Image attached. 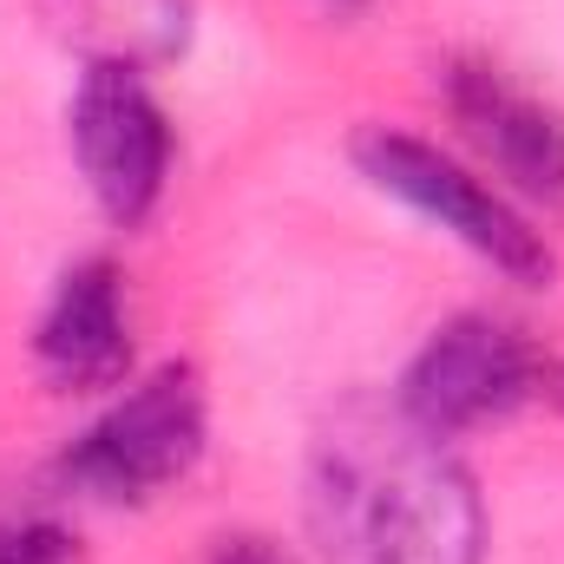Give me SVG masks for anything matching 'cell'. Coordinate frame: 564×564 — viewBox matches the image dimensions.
<instances>
[{
    "label": "cell",
    "instance_id": "obj_8",
    "mask_svg": "<svg viewBox=\"0 0 564 564\" xmlns=\"http://www.w3.org/2000/svg\"><path fill=\"white\" fill-rule=\"evenodd\" d=\"M86 66H171L191 46V0H40Z\"/></svg>",
    "mask_w": 564,
    "mask_h": 564
},
{
    "label": "cell",
    "instance_id": "obj_2",
    "mask_svg": "<svg viewBox=\"0 0 564 564\" xmlns=\"http://www.w3.org/2000/svg\"><path fill=\"white\" fill-rule=\"evenodd\" d=\"M348 151H355V171L381 197L408 204L414 217H426L433 230H446L453 243H466L499 276L525 282V289L552 282L558 257H552L545 230L512 204L506 184H486V171H473L466 158L440 151L421 132H401V126H361Z\"/></svg>",
    "mask_w": 564,
    "mask_h": 564
},
{
    "label": "cell",
    "instance_id": "obj_12",
    "mask_svg": "<svg viewBox=\"0 0 564 564\" xmlns=\"http://www.w3.org/2000/svg\"><path fill=\"white\" fill-rule=\"evenodd\" d=\"M322 7H328V13H368L375 0H322Z\"/></svg>",
    "mask_w": 564,
    "mask_h": 564
},
{
    "label": "cell",
    "instance_id": "obj_1",
    "mask_svg": "<svg viewBox=\"0 0 564 564\" xmlns=\"http://www.w3.org/2000/svg\"><path fill=\"white\" fill-rule=\"evenodd\" d=\"M302 525L322 564H486L479 479L394 401H355L315 433Z\"/></svg>",
    "mask_w": 564,
    "mask_h": 564
},
{
    "label": "cell",
    "instance_id": "obj_10",
    "mask_svg": "<svg viewBox=\"0 0 564 564\" xmlns=\"http://www.w3.org/2000/svg\"><path fill=\"white\" fill-rule=\"evenodd\" d=\"M210 564H295V558L282 552L276 539H263V532H224L210 545Z\"/></svg>",
    "mask_w": 564,
    "mask_h": 564
},
{
    "label": "cell",
    "instance_id": "obj_6",
    "mask_svg": "<svg viewBox=\"0 0 564 564\" xmlns=\"http://www.w3.org/2000/svg\"><path fill=\"white\" fill-rule=\"evenodd\" d=\"M440 99H446V119L459 126V139L479 151V164L506 177V191L539 197V204H564V112L558 106H545L506 66L473 59V53L440 66Z\"/></svg>",
    "mask_w": 564,
    "mask_h": 564
},
{
    "label": "cell",
    "instance_id": "obj_7",
    "mask_svg": "<svg viewBox=\"0 0 564 564\" xmlns=\"http://www.w3.org/2000/svg\"><path fill=\"white\" fill-rule=\"evenodd\" d=\"M33 368L53 394H106L132 375V289L112 257L66 263L40 322H33Z\"/></svg>",
    "mask_w": 564,
    "mask_h": 564
},
{
    "label": "cell",
    "instance_id": "obj_3",
    "mask_svg": "<svg viewBox=\"0 0 564 564\" xmlns=\"http://www.w3.org/2000/svg\"><path fill=\"white\" fill-rule=\"evenodd\" d=\"M210 446V394L191 361H164L112 394V408L86 426L59 473L73 492L99 506H151L177 479L197 473Z\"/></svg>",
    "mask_w": 564,
    "mask_h": 564
},
{
    "label": "cell",
    "instance_id": "obj_11",
    "mask_svg": "<svg viewBox=\"0 0 564 564\" xmlns=\"http://www.w3.org/2000/svg\"><path fill=\"white\" fill-rule=\"evenodd\" d=\"M545 394L564 401V361H545Z\"/></svg>",
    "mask_w": 564,
    "mask_h": 564
},
{
    "label": "cell",
    "instance_id": "obj_4",
    "mask_svg": "<svg viewBox=\"0 0 564 564\" xmlns=\"http://www.w3.org/2000/svg\"><path fill=\"white\" fill-rule=\"evenodd\" d=\"M545 348L506 322V315H486V308H466L453 322H440L414 348L401 388H394V408L414 426L440 433V440H459L473 426L512 421L525 401L545 394Z\"/></svg>",
    "mask_w": 564,
    "mask_h": 564
},
{
    "label": "cell",
    "instance_id": "obj_5",
    "mask_svg": "<svg viewBox=\"0 0 564 564\" xmlns=\"http://www.w3.org/2000/svg\"><path fill=\"white\" fill-rule=\"evenodd\" d=\"M66 144L73 164L106 210V224L139 230L171 191V119L151 93V79L132 66H79V86L66 99Z\"/></svg>",
    "mask_w": 564,
    "mask_h": 564
},
{
    "label": "cell",
    "instance_id": "obj_9",
    "mask_svg": "<svg viewBox=\"0 0 564 564\" xmlns=\"http://www.w3.org/2000/svg\"><path fill=\"white\" fill-rule=\"evenodd\" d=\"M0 564H79V539L59 519H0Z\"/></svg>",
    "mask_w": 564,
    "mask_h": 564
}]
</instances>
